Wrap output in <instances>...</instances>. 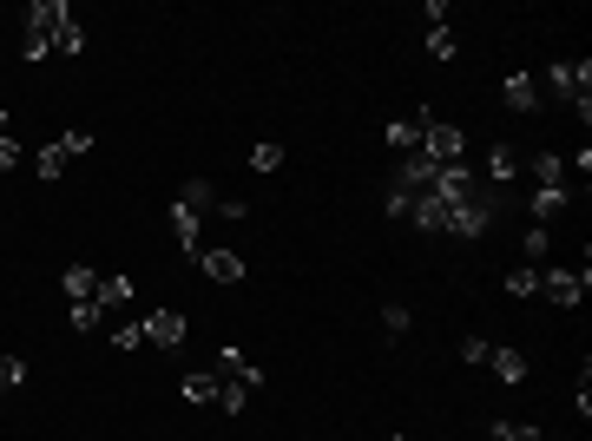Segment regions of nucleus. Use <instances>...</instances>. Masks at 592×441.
<instances>
[{
    "label": "nucleus",
    "mask_w": 592,
    "mask_h": 441,
    "mask_svg": "<svg viewBox=\"0 0 592 441\" xmlns=\"http://www.w3.org/2000/svg\"><path fill=\"white\" fill-rule=\"evenodd\" d=\"M0 132H7V106H0Z\"/></svg>",
    "instance_id": "f704fd0d"
},
{
    "label": "nucleus",
    "mask_w": 592,
    "mask_h": 441,
    "mask_svg": "<svg viewBox=\"0 0 592 441\" xmlns=\"http://www.w3.org/2000/svg\"><path fill=\"white\" fill-rule=\"evenodd\" d=\"M165 224H172V237H178V251H185V257H198V231H204V211H191L185 198H178V205L165 211Z\"/></svg>",
    "instance_id": "0eeeda50"
},
{
    "label": "nucleus",
    "mask_w": 592,
    "mask_h": 441,
    "mask_svg": "<svg viewBox=\"0 0 592 441\" xmlns=\"http://www.w3.org/2000/svg\"><path fill=\"white\" fill-rule=\"evenodd\" d=\"M500 99H507V112H533L540 106V79L533 73H507L500 79Z\"/></svg>",
    "instance_id": "9b49d317"
},
{
    "label": "nucleus",
    "mask_w": 592,
    "mask_h": 441,
    "mask_svg": "<svg viewBox=\"0 0 592 441\" xmlns=\"http://www.w3.org/2000/svg\"><path fill=\"white\" fill-rule=\"evenodd\" d=\"M487 349H494L487 336H461V363H474V369H481V363H487Z\"/></svg>",
    "instance_id": "c756f323"
},
{
    "label": "nucleus",
    "mask_w": 592,
    "mask_h": 441,
    "mask_svg": "<svg viewBox=\"0 0 592 441\" xmlns=\"http://www.w3.org/2000/svg\"><path fill=\"white\" fill-rule=\"evenodd\" d=\"M408 323H415V316H408L402 303H389V310H382V330H389V336H408Z\"/></svg>",
    "instance_id": "7c9ffc66"
},
{
    "label": "nucleus",
    "mask_w": 592,
    "mask_h": 441,
    "mask_svg": "<svg viewBox=\"0 0 592 441\" xmlns=\"http://www.w3.org/2000/svg\"><path fill=\"white\" fill-rule=\"evenodd\" d=\"M218 218L237 224V218H250V205H244V198H218Z\"/></svg>",
    "instance_id": "72a5a7b5"
},
{
    "label": "nucleus",
    "mask_w": 592,
    "mask_h": 441,
    "mask_svg": "<svg viewBox=\"0 0 592 441\" xmlns=\"http://www.w3.org/2000/svg\"><path fill=\"white\" fill-rule=\"evenodd\" d=\"M507 297H540V270H533V264H520L514 277H507Z\"/></svg>",
    "instance_id": "5701e85b"
},
{
    "label": "nucleus",
    "mask_w": 592,
    "mask_h": 441,
    "mask_svg": "<svg viewBox=\"0 0 592 441\" xmlns=\"http://www.w3.org/2000/svg\"><path fill=\"white\" fill-rule=\"evenodd\" d=\"M14 165H20V139H14V132H0V172H14Z\"/></svg>",
    "instance_id": "473e14b6"
},
{
    "label": "nucleus",
    "mask_w": 592,
    "mask_h": 441,
    "mask_svg": "<svg viewBox=\"0 0 592 441\" xmlns=\"http://www.w3.org/2000/svg\"><path fill=\"white\" fill-rule=\"evenodd\" d=\"M178 198H185L191 211H218V191H211V178H191V185L178 191Z\"/></svg>",
    "instance_id": "aec40b11"
},
{
    "label": "nucleus",
    "mask_w": 592,
    "mask_h": 441,
    "mask_svg": "<svg viewBox=\"0 0 592 441\" xmlns=\"http://www.w3.org/2000/svg\"><path fill=\"white\" fill-rule=\"evenodd\" d=\"M428 53H435V60H454V27H428Z\"/></svg>",
    "instance_id": "cd10ccee"
},
{
    "label": "nucleus",
    "mask_w": 592,
    "mask_h": 441,
    "mask_svg": "<svg viewBox=\"0 0 592 441\" xmlns=\"http://www.w3.org/2000/svg\"><path fill=\"white\" fill-rule=\"evenodd\" d=\"M586 290H592L586 270H540V297H553L560 310H579V303H586Z\"/></svg>",
    "instance_id": "7ed1b4c3"
},
{
    "label": "nucleus",
    "mask_w": 592,
    "mask_h": 441,
    "mask_svg": "<svg viewBox=\"0 0 592 441\" xmlns=\"http://www.w3.org/2000/svg\"><path fill=\"white\" fill-rule=\"evenodd\" d=\"M211 376H218V382H237V389H264V369L250 363V356H244L237 343H224V349H218V363H211Z\"/></svg>",
    "instance_id": "20e7f679"
},
{
    "label": "nucleus",
    "mask_w": 592,
    "mask_h": 441,
    "mask_svg": "<svg viewBox=\"0 0 592 441\" xmlns=\"http://www.w3.org/2000/svg\"><path fill=\"white\" fill-rule=\"evenodd\" d=\"M60 297L66 303H99V270L93 264H66L60 270Z\"/></svg>",
    "instance_id": "423d86ee"
},
{
    "label": "nucleus",
    "mask_w": 592,
    "mask_h": 441,
    "mask_svg": "<svg viewBox=\"0 0 592 441\" xmlns=\"http://www.w3.org/2000/svg\"><path fill=\"white\" fill-rule=\"evenodd\" d=\"M389 441H408V435H389Z\"/></svg>",
    "instance_id": "c9c22d12"
},
{
    "label": "nucleus",
    "mask_w": 592,
    "mask_h": 441,
    "mask_svg": "<svg viewBox=\"0 0 592 441\" xmlns=\"http://www.w3.org/2000/svg\"><path fill=\"white\" fill-rule=\"evenodd\" d=\"M178 395H185L191 409H211V402H218V376H211V369H191V376L178 382Z\"/></svg>",
    "instance_id": "ddd939ff"
},
{
    "label": "nucleus",
    "mask_w": 592,
    "mask_h": 441,
    "mask_svg": "<svg viewBox=\"0 0 592 441\" xmlns=\"http://www.w3.org/2000/svg\"><path fill=\"white\" fill-rule=\"evenodd\" d=\"M481 369H494V376L507 382V389H514V382H527V356H520L514 343H494V349H487V363H481Z\"/></svg>",
    "instance_id": "9d476101"
},
{
    "label": "nucleus",
    "mask_w": 592,
    "mask_h": 441,
    "mask_svg": "<svg viewBox=\"0 0 592 441\" xmlns=\"http://www.w3.org/2000/svg\"><path fill=\"white\" fill-rule=\"evenodd\" d=\"M421 132H428V112H421V119H395V126H389V152H395V158H402V152H415V145H421Z\"/></svg>",
    "instance_id": "2eb2a0df"
},
{
    "label": "nucleus",
    "mask_w": 592,
    "mask_h": 441,
    "mask_svg": "<svg viewBox=\"0 0 592 441\" xmlns=\"http://www.w3.org/2000/svg\"><path fill=\"white\" fill-rule=\"evenodd\" d=\"M66 14H73L66 0H33L27 27H20V53H27V60H47V53H53V27H60Z\"/></svg>",
    "instance_id": "f257e3e1"
},
{
    "label": "nucleus",
    "mask_w": 592,
    "mask_h": 441,
    "mask_svg": "<svg viewBox=\"0 0 592 441\" xmlns=\"http://www.w3.org/2000/svg\"><path fill=\"white\" fill-rule=\"evenodd\" d=\"M132 303V277H99V310H125Z\"/></svg>",
    "instance_id": "f3484780"
},
{
    "label": "nucleus",
    "mask_w": 592,
    "mask_h": 441,
    "mask_svg": "<svg viewBox=\"0 0 592 441\" xmlns=\"http://www.w3.org/2000/svg\"><path fill=\"white\" fill-rule=\"evenodd\" d=\"M145 343L178 349V343H185V310H152V316H145Z\"/></svg>",
    "instance_id": "1a4fd4ad"
},
{
    "label": "nucleus",
    "mask_w": 592,
    "mask_h": 441,
    "mask_svg": "<svg viewBox=\"0 0 592 441\" xmlns=\"http://www.w3.org/2000/svg\"><path fill=\"white\" fill-rule=\"evenodd\" d=\"M244 402H250V389H237V382H218V402H211V409H218V415H244Z\"/></svg>",
    "instance_id": "412c9836"
},
{
    "label": "nucleus",
    "mask_w": 592,
    "mask_h": 441,
    "mask_svg": "<svg viewBox=\"0 0 592 441\" xmlns=\"http://www.w3.org/2000/svg\"><path fill=\"white\" fill-rule=\"evenodd\" d=\"M533 185H566V158L560 152H540V158H533Z\"/></svg>",
    "instance_id": "a211bd4d"
},
{
    "label": "nucleus",
    "mask_w": 592,
    "mask_h": 441,
    "mask_svg": "<svg viewBox=\"0 0 592 441\" xmlns=\"http://www.w3.org/2000/svg\"><path fill=\"white\" fill-rule=\"evenodd\" d=\"M277 165H283V145H250V172H277Z\"/></svg>",
    "instance_id": "b1692460"
},
{
    "label": "nucleus",
    "mask_w": 592,
    "mask_h": 441,
    "mask_svg": "<svg viewBox=\"0 0 592 441\" xmlns=\"http://www.w3.org/2000/svg\"><path fill=\"white\" fill-rule=\"evenodd\" d=\"M546 244H553V231H546V224H527V264H540Z\"/></svg>",
    "instance_id": "c85d7f7f"
},
{
    "label": "nucleus",
    "mask_w": 592,
    "mask_h": 441,
    "mask_svg": "<svg viewBox=\"0 0 592 441\" xmlns=\"http://www.w3.org/2000/svg\"><path fill=\"white\" fill-rule=\"evenodd\" d=\"M421 152L435 158V165H461L468 139H461V126H441V119H428V132H421Z\"/></svg>",
    "instance_id": "39448f33"
},
{
    "label": "nucleus",
    "mask_w": 592,
    "mask_h": 441,
    "mask_svg": "<svg viewBox=\"0 0 592 441\" xmlns=\"http://www.w3.org/2000/svg\"><path fill=\"white\" fill-rule=\"evenodd\" d=\"M566 211V185H533V224H553Z\"/></svg>",
    "instance_id": "4468645a"
},
{
    "label": "nucleus",
    "mask_w": 592,
    "mask_h": 441,
    "mask_svg": "<svg viewBox=\"0 0 592 441\" xmlns=\"http://www.w3.org/2000/svg\"><path fill=\"white\" fill-rule=\"evenodd\" d=\"M546 93L566 99V106L592 99V66H586V60H553V66H546ZM546 93H540V99H546Z\"/></svg>",
    "instance_id": "f03ea898"
},
{
    "label": "nucleus",
    "mask_w": 592,
    "mask_h": 441,
    "mask_svg": "<svg viewBox=\"0 0 592 441\" xmlns=\"http://www.w3.org/2000/svg\"><path fill=\"white\" fill-rule=\"evenodd\" d=\"M145 343V323H119V330H112V349H139Z\"/></svg>",
    "instance_id": "2f4dec72"
},
{
    "label": "nucleus",
    "mask_w": 592,
    "mask_h": 441,
    "mask_svg": "<svg viewBox=\"0 0 592 441\" xmlns=\"http://www.w3.org/2000/svg\"><path fill=\"white\" fill-rule=\"evenodd\" d=\"M514 178H520V152H514L507 139H500V145H487V191H507Z\"/></svg>",
    "instance_id": "6e6552de"
},
{
    "label": "nucleus",
    "mask_w": 592,
    "mask_h": 441,
    "mask_svg": "<svg viewBox=\"0 0 592 441\" xmlns=\"http://www.w3.org/2000/svg\"><path fill=\"white\" fill-rule=\"evenodd\" d=\"M66 165H73V158H66V145H60V139L33 152V172H40V178H66Z\"/></svg>",
    "instance_id": "dca6fc26"
},
{
    "label": "nucleus",
    "mask_w": 592,
    "mask_h": 441,
    "mask_svg": "<svg viewBox=\"0 0 592 441\" xmlns=\"http://www.w3.org/2000/svg\"><path fill=\"white\" fill-rule=\"evenodd\" d=\"M20 382H27V363H20V356H0V395L20 389Z\"/></svg>",
    "instance_id": "bb28decb"
},
{
    "label": "nucleus",
    "mask_w": 592,
    "mask_h": 441,
    "mask_svg": "<svg viewBox=\"0 0 592 441\" xmlns=\"http://www.w3.org/2000/svg\"><path fill=\"white\" fill-rule=\"evenodd\" d=\"M60 145H66V158H86V152H93V132H86V126H66Z\"/></svg>",
    "instance_id": "a878e982"
},
{
    "label": "nucleus",
    "mask_w": 592,
    "mask_h": 441,
    "mask_svg": "<svg viewBox=\"0 0 592 441\" xmlns=\"http://www.w3.org/2000/svg\"><path fill=\"white\" fill-rule=\"evenodd\" d=\"M79 47H86V33H79V20H73V14H66V20H60V27H53V53H66V60H73V53H79Z\"/></svg>",
    "instance_id": "6ab92c4d"
},
{
    "label": "nucleus",
    "mask_w": 592,
    "mask_h": 441,
    "mask_svg": "<svg viewBox=\"0 0 592 441\" xmlns=\"http://www.w3.org/2000/svg\"><path fill=\"white\" fill-rule=\"evenodd\" d=\"M66 323H73V330H99L106 310H99V303H66Z\"/></svg>",
    "instance_id": "4be33fe9"
},
{
    "label": "nucleus",
    "mask_w": 592,
    "mask_h": 441,
    "mask_svg": "<svg viewBox=\"0 0 592 441\" xmlns=\"http://www.w3.org/2000/svg\"><path fill=\"white\" fill-rule=\"evenodd\" d=\"M494 441H546L533 422H494Z\"/></svg>",
    "instance_id": "393cba45"
},
{
    "label": "nucleus",
    "mask_w": 592,
    "mask_h": 441,
    "mask_svg": "<svg viewBox=\"0 0 592 441\" xmlns=\"http://www.w3.org/2000/svg\"><path fill=\"white\" fill-rule=\"evenodd\" d=\"M198 270L211 284H244V257L237 251H198Z\"/></svg>",
    "instance_id": "f8f14e48"
}]
</instances>
